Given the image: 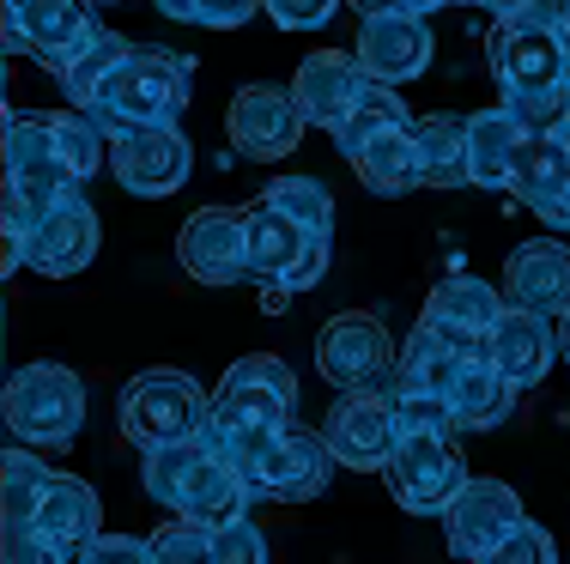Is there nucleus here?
Returning <instances> with one entry per match:
<instances>
[{
  "label": "nucleus",
  "mask_w": 570,
  "mask_h": 564,
  "mask_svg": "<svg viewBox=\"0 0 570 564\" xmlns=\"http://www.w3.org/2000/svg\"><path fill=\"white\" fill-rule=\"evenodd\" d=\"M243 212H249V279L274 291V304L292 291H309L328 274V237L309 231L297 212H285L267 195L249 200Z\"/></svg>",
  "instance_id": "nucleus-4"
},
{
  "label": "nucleus",
  "mask_w": 570,
  "mask_h": 564,
  "mask_svg": "<svg viewBox=\"0 0 570 564\" xmlns=\"http://www.w3.org/2000/svg\"><path fill=\"white\" fill-rule=\"evenodd\" d=\"M292 413H297V376L274 353L237 358V365L219 376V388H213V437H219L225 449L274 437L279 425H292Z\"/></svg>",
  "instance_id": "nucleus-3"
},
{
  "label": "nucleus",
  "mask_w": 570,
  "mask_h": 564,
  "mask_svg": "<svg viewBox=\"0 0 570 564\" xmlns=\"http://www.w3.org/2000/svg\"><path fill=\"white\" fill-rule=\"evenodd\" d=\"M262 12L279 31H322V24L341 12V0H262Z\"/></svg>",
  "instance_id": "nucleus-38"
},
{
  "label": "nucleus",
  "mask_w": 570,
  "mask_h": 564,
  "mask_svg": "<svg viewBox=\"0 0 570 564\" xmlns=\"http://www.w3.org/2000/svg\"><path fill=\"white\" fill-rule=\"evenodd\" d=\"M262 12V0H200V24L213 31H230V24H249Z\"/></svg>",
  "instance_id": "nucleus-40"
},
{
  "label": "nucleus",
  "mask_w": 570,
  "mask_h": 564,
  "mask_svg": "<svg viewBox=\"0 0 570 564\" xmlns=\"http://www.w3.org/2000/svg\"><path fill=\"white\" fill-rule=\"evenodd\" d=\"M450 7H461V0H450Z\"/></svg>",
  "instance_id": "nucleus-49"
},
{
  "label": "nucleus",
  "mask_w": 570,
  "mask_h": 564,
  "mask_svg": "<svg viewBox=\"0 0 570 564\" xmlns=\"http://www.w3.org/2000/svg\"><path fill=\"white\" fill-rule=\"evenodd\" d=\"M564 19H570V0H564Z\"/></svg>",
  "instance_id": "nucleus-48"
},
{
  "label": "nucleus",
  "mask_w": 570,
  "mask_h": 564,
  "mask_svg": "<svg viewBox=\"0 0 570 564\" xmlns=\"http://www.w3.org/2000/svg\"><path fill=\"white\" fill-rule=\"evenodd\" d=\"M419 133V158H425V188H473L468 165V116H425L413 122Z\"/></svg>",
  "instance_id": "nucleus-27"
},
{
  "label": "nucleus",
  "mask_w": 570,
  "mask_h": 564,
  "mask_svg": "<svg viewBox=\"0 0 570 564\" xmlns=\"http://www.w3.org/2000/svg\"><path fill=\"white\" fill-rule=\"evenodd\" d=\"M213 558H219V564L267 558V534L255 528V516H237V522H225V528H213Z\"/></svg>",
  "instance_id": "nucleus-37"
},
{
  "label": "nucleus",
  "mask_w": 570,
  "mask_h": 564,
  "mask_svg": "<svg viewBox=\"0 0 570 564\" xmlns=\"http://www.w3.org/2000/svg\"><path fill=\"white\" fill-rule=\"evenodd\" d=\"M419 12H438V7H450V0H413Z\"/></svg>",
  "instance_id": "nucleus-46"
},
{
  "label": "nucleus",
  "mask_w": 570,
  "mask_h": 564,
  "mask_svg": "<svg viewBox=\"0 0 570 564\" xmlns=\"http://www.w3.org/2000/svg\"><path fill=\"white\" fill-rule=\"evenodd\" d=\"M528 509L515 498V486L504 479H468L455 492V504L443 509V528H450V553L455 558H498V546L510 541V528Z\"/></svg>",
  "instance_id": "nucleus-18"
},
{
  "label": "nucleus",
  "mask_w": 570,
  "mask_h": 564,
  "mask_svg": "<svg viewBox=\"0 0 570 564\" xmlns=\"http://www.w3.org/2000/svg\"><path fill=\"white\" fill-rule=\"evenodd\" d=\"M188 279L200 286H237L249 279V212L243 207H195L176 231Z\"/></svg>",
  "instance_id": "nucleus-16"
},
{
  "label": "nucleus",
  "mask_w": 570,
  "mask_h": 564,
  "mask_svg": "<svg viewBox=\"0 0 570 564\" xmlns=\"http://www.w3.org/2000/svg\"><path fill=\"white\" fill-rule=\"evenodd\" d=\"M352 12H358V19H376V12H419L413 0H346Z\"/></svg>",
  "instance_id": "nucleus-42"
},
{
  "label": "nucleus",
  "mask_w": 570,
  "mask_h": 564,
  "mask_svg": "<svg viewBox=\"0 0 570 564\" xmlns=\"http://www.w3.org/2000/svg\"><path fill=\"white\" fill-rule=\"evenodd\" d=\"M504 310H510V298L492 286V279L450 274V279H438V286H431L419 321H431V328H438L461 358H492V321L504 316Z\"/></svg>",
  "instance_id": "nucleus-15"
},
{
  "label": "nucleus",
  "mask_w": 570,
  "mask_h": 564,
  "mask_svg": "<svg viewBox=\"0 0 570 564\" xmlns=\"http://www.w3.org/2000/svg\"><path fill=\"white\" fill-rule=\"evenodd\" d=\"M389 407H395V432L401 437H425V432H461L450 395H438V388H419V383H389Z\"/></svg>",
  "instance_id": "nucleus-31"
},
{
  "label": "nucleus",
  "mask_w": 570,
  "mask_h": 564,
  "mask_svg": "<svg viewBox=\"0 0 570 564\" xmlns=\"http://www.w3.org/2000/svg\"><path fill=\"white\" fill-rule=\"evenodd\" d=\"M86 558H153V534H98Z\"/></svg>",
  "instance_id": "nucleus-41"
},
{
  "label": "nucleus",
  "mask_w": 570,
  "mask_h": 564,
  "mask_svg": "<svg viewBox=\"0 0 570 564\" xmlns=\"http://www.w3.org/2000/svg\"><path fill=\"white\" fill-rule=\"evenodd\" d=\"M564 67H570V19H564Z\"/></svg>",
  "instance_id": "nucleus-47"
},
{
  "label": "nucleus",
  "mask_w": 570,
  "mask_h": 564,
  "mask_svg": "<svg viewBox=\"0 0 570 564\" xmlns=\"http://www.w3.org/2000/svg\"><path fill=\"white\" fill-rule=\"evenodd\" d=\"M401 122H413V116H406V103H401V86H389V79H371V86L358 91V103L346 110V122L334 128V146H341V152L352 158L358 146H371L383 128H401Z\"/></svg>",
  "instance_id": "nucleus-28"
},
{
  "label": "nucleus",
  "mask_w": 570,
  "mask_h": 564,
  "mask_svg": "<svg viewBox=\"0 0 570 564\" xmlns=\"http://www.w3.org/2000/svg\"><path fill=\"white\" fill-rule=\"evenodd\" d=\"M49 479H56L49 462H37L31 449H7V528H31Z\"/></svg>",
  "instance_id": "nucleus-33"
},
{
  "label": "nucleus",
  "mask_w": 570,
  "mask_h": 564,
  "mask_svg": "<svg viewBox=\"0 0 570 564\" xmlns=\"http://www.w3.org/2000/svg\"><path fill=\"white\" fill-rule=\"evenodd\" d=\"M188 91H195V61L176 56V49L134 43L104 73V86L86 98V110L116 133V128H140V122H176L188 110Z\"/></svg>",
  "instance_id": "nucleus-2"
},
{
  "label": "nucleus",
  "mask_w": 570,
  "mask_h": 564,
  "mask_svg": "<svg viewBox=\"0 0 570 564\" xmlns=\"http://www.w3.org/2000/svg\"><path fill=\"white\" fill-rule=\"evenodd\" d=\"M153 558H213V528L170 509V522L153 534Z\"/></svg>",
  "instance_id": "nucleus-36"
},
{
  "label": "nucleus",
  "mask_w": 570,
  "mask_h": 564,
  "mask_svg": "<svg viewBox=\"0 0 570 564\" xmlns=\"http://www.w3.org/2000/svg\"><path fill=\"white\" fill-rule=\"evenodd\" d=\"M358 61L371 79H389V86H406V79H419L438 56V43H431V24L425 12H376V19L358 24Z\"/></svg>",
  "instance_id": "nucleus-20"
},
{
  "label": "nucleus",
  "mask_w": 570,
  "mask_h": 564,
  "mask_svg": "<svg viewBox=\"0 0 570 564\" xmlns=\"http://www.w3.org/2000/svg\"><path fill=\"white\" fill-rule=\"evenodd\" d=\"M86 7L91 0H7V49H19V56L43 61L49 73H61L98 37Z\"/></svg>",
  "instance_id": "nucleus-17"
},
{
  "label": "nucleus",
  "mask_w": 570,
  "mask_h": 564,
  "mask_svg": "<svg viewBox=\"0 0 570 564\" xmlns=\"http://www.w3.org/2000/svg\"><path fill=\"white\" fill-rule=\"evenodd\" d=\"M316 370L334 388H389L401 376V353L389 340V328L364 310H346L334 321H322L316 334Z\"/></svg>",
  "instance_id": "nucleus-12"
},
{
  "label": "nucleus",
  "mask_w": 570,
  "mask_h": 564,
  "mask_svg": "<svg viewBox=\"0 0 570 564\" xmlns=\"http://www.w3.org/2000/svg\"><path fill=\"white\" fill-rule=\"evenodd\" d=\"M56 152H61V165L73 170V182H86V177H98L104 170V152H110V128L98 122L91 110H61L56 116Z\"/></svg>",
  "instance_id": "nucleus-30"
},
{
  "label": "nucleus",
  "mask_w": 570,
  "mask_h": 564,
  "mask_svg": "<svg viewBox=\"0 0 570 564\" xmlns=\"http://www.w3.org/2000/svg\"><path fill=\"white\" fill-rule=\"evenodd\" d=\"M86 425V383L67 365H24L7 383V432L19 443H73Z\"/></svg>",
  "instance_id": "nucleus-9"
},
{
  "label": "nucleus",
  "mask_w": 570,
  "mask_h": 564,
  "mask_svg": "<svg viewBox=\"0 0 570 564\" xmlns=\"http://www.w3.org/2000/svg\"><path fill=\"white\" fill-rule=\"evenodd\" d=\"M153 7L176 24H200V0H153Z\"/></svg>",
  "instance_id": "nucleus-43"
},
{
  "label": "nucleus",
  "mask_w": 570,
  "mask_h": 564,
  "mask_svg": "<svg viewBox=\"0 0 570 564\" xmlns=\"http://www.w3.org/2000/svg\"><path fill=\"white\" fill-rule=\"evenodd\" d=\"M559 358H564V340H559V328H552V316L510 304V310L492 321V365L504 370L515 388L547 383V370L559 365Z\"/></svg>",
  "instance_id": "nucleus-22"
},
{
  "label": "nucleus",
  "mask_w": 570,
  "mask_h": 564,
  "mask_svg": "<svg viewBox=\"0 0 570 564\" xmlns=\"http://www.w3.org/2000/svg\"><path fill=\"white\" fill-rule=\"evenodd\" d=\"M213 432V425H207ZM225 449V443H219ZM230 462L243 467V479L255 486V498H274V504H304V498H322L328 492V474L341 462H334L328 437L322 432H304V425H279L274 437L262 443H243V449H225Z\"/></svg>",
  "instance_id": "nucleus-5"
},
{
  "label": "nucleus",
  "mask_w": 570,
  "mask_h": 564,
  "mask_svg": "<svg viewBox=\"0 0 570 564\" xmlns=\"http://www.w3.org/2000/svg\"><path fill=\"white\" fill-rule=\"evenodd\" d=\"M515 152H522V128L515 116L498 103V110L468 116V165H473V188H510L515 177Z\"/></svg>",
  "instance_id": "nucleus-26"
},
{
  "label": "nucleus",
  "mask_w": 570,
  "mask_h": 564,
  "mask_svg": "<svg viewBox=\"0 0 570 564\" xmlns=\"http://www.w3.org/2000/svg\"><path fill=\"white\" fill-rule=\"evenodd\" d=\"M498 558H504V564H547V558H559V546H552V534L540 528L534 516H522L510 528V541L498 546Z\"/></svg>",
  "instance_id": "nucleus-39"
},
{
  "label": "nucleus",
  "mask_w": 570,
  "mask_h": 564,
  "mask_svg": "<svg viewBox=\"0 0 570 564\" xmlns=\"http://www.w3.org/2000/svg\"><path fill=\"white\" fill-rule=\"evenodd\" d=\"M504 298L540 316H564L570 310V249L559 237H528L510 249L504 261Z\"/></svg>",
  "instance_id": "nucleus-23"
},
{
  "label": "nucleus",
  "mask_w": 570,
  "mask_h": 564,
  "mask_svg": "<svg viewBox=\"0 0 570 564\" xmlns=\"http://www.w3.org/2000/svg\"><path fill=\"white\" fill-rule=\"evenodd\" d=\"M371 86V73H364L358 49H316V56H304V67L292 73V98L297 110H304L309 128H341L346 110L358 103V91Z\"/></svg>",
  "instance_id": "nucleus-21"
},
{
  "label": "nucleus",
  "mask_w": 570,
  "mask_h": 564,
  "mask_svg": "<svg viewBox=\"0 0 570 564\" xmlns=\"http://www.w3.org/2000/svg\"><path fill=\"white\" fill-rule=\"evenodd\" d=\"M383 479H389V492H395L401 509H413V516H443L473 474H468V455L455 449L450 432H425V437H395V455H389Z\"/></svg>",
  "instance_id": "nucleus-10"
},
{
  "label": "nucleus",
  "mask_w": 570,
  "mask_h": 564,
  "mask_svg": "<svg viewBox=\"0 0 570 564\" xmlns=\"http://www.w3.org/2000/svg\"><path fill=\"white\" fill-rule=\"evenodd\" d=\"M140 486H146V498H158L165 509H183V516L207 522V528H225V522L255 509V486L219 449L213 432L140 449Z\"/></svg>",
  "instance_id": "nucleus-1"
},
{
  "label": "nucleus",
  "mask_w": 570,
  "mask_h": 564,
  "mask_svg": "<svg viewBox=\"0 0 570 564\" xmlns=\"http://www.w3.org/2000/svg\"><path fill=\"white\" fill-rule=\"evenodd\" d=\"M304 110H297L292 86H243L237 98H230L225 110V133L230 146H237L243 158H255V165H279V158L297 152V140H304Z\"/></svg>",
  "instance_id": "nucleus-14"
},
{
  "label": "nucleus",
  "mask_w": 570,
  "mask_h": 564,
  "mask_svg": "<svg viewBox=\"0 0 570 564\" xmlns=\"http://www.w3.org/2000/svg\"><path fill=\"white\" fill-rule=\"evenodd\" d=\"M504 110L515 116V128H522V133H552L559 122H570V79H559V86L504 91Z\"/></svg>",
  "instance_id": "nucleus-35"
},
{
  "label": "nucleus",
  "mask_w": 570,
  "mask_h": 564,
  "mask_svg": "<svg viewBox=\"0 0 570 564\" xmlns=\"http://www.w3.org/2000/svg\"><path fill=\"white\" fill-rule=\"evenodd\" d=\"M473 7H485L492 19H515V12H528L534 0H473Z\"/></svg>",
  "instance_id": "nucleus-44"
},
{
  "label": "nucleus",
  "mask_w": 570,
  "mask_h": 564,
  "mask_svg": "<svg viewBox=\"0 0 570 564\" xmlns=\"http://www.w3.org/2000/svg\"><path fill=\"white\" fill-rule=\"evenodd\" d=\"M116 425L134 449H158V443L200 437L213 425V395L183 370H146L121 388Z\"/></svg>",
  "instance_id": "nucleus-6"
},
{
  "label": "nucleus",
  "mask_w": 570,
  "mask_h": 564,
  "mask_svg": "<svg viewBox=\"0 0 570 564\" xmlns=\"http://www.w3.org/2000/svg\"><path fill=\"white\" fill-rule=\"evenodd\" d=\"M515 395H522V388H515L492 358H468L455 376V388H450V407H455L461 432H498L515 413Z\"/></svg>",
  "instance_id": "nucleus-25"
},
{
  "label": "nucleus",
  "mask_w": 570,
  "mask_h": 564,
  "mask_svg": "<svg viewBox=\"0 0 570 564\" xmlns=\"http://www.w3.org/2000/svg\"><path fill=\"white\" fill-rule=\"evenodd\" d=\"M128 49H134V43H128L121 31H98V37H91V43L79 49V56L56 73V79H61V91H67V103H79V110H86V98L104 86V73H110V67L128 56Z\"/></svg>",
  "instance_id": "nucleus-32"
},
{
  "label": "nucleus",
  "mask_w": 570,
  "mask_h": 564,
  "mask_svg": "<svg viewBox=\"0 0 570 564\" xmlns=\"http://www.w3.org/2000/svg\"><path fill=\"white\" fill-rule=\"evenodd\" d=\"M559 340H564V365H570V310L559 316Z\"/></svg>",
  "instance_id": "nucleus-45"
},
{
  "label": "nucleus",
  "mask_w": 570,
  "mask_h": 564,
  "mask_svg": "<svg viewBox=\"0 0 570 564\" xmlns=\"http://www.w3.org/2000/svg\"><path fill=\"white\" fill-rule=\"evenodd\" d=\"M110 170L128 195L140 200H165L188 182L195 170V146L176 122H140V128H116L110 133Z\"/></svg>",
  "instance_id": "nucleus-11"
},
{
  "label": "nucleus",
  "mask_w": 570,
  "mask_h": 564,
  "mask_svg": "<svg viewBox=\"0 0 570 564\" xmlns=\"http://www.w3.org/2000/svg\"><path fill=\"white\" fill-rule=\"evenodd\" d=\"M485 56H492V79L504 91L570 79V67H564V0H534V7L515 12V19H498Z\"/></svg>",
  "instance_id": "nucleus-7"
},
{
  "label": "nucleus",
  "mask_w": 570,
  "mask_h": 564,
  "mask_svg": "<svg viewBox=\"0 0 570 564\" xmlns=\"http://www.w3.org/2000/svg\"><path fill=\"white\" fill-rule=\"evenodd\" d=\"M104 534V504L79 474H56L37 504L31 528H7V558H86Z\"/></svg>",
  "instance_id": "nucleus-8"
},
{
  "label": "nucleus",
  "mask_w": 570,
  "mask_h": 564,
  "mask_svg": "<svg viewBox=\"0 0 570 564\" xmlns=\"http://www.w3.org/2000/svg\"><path fill=\"white\" fill-rule=\"evenodd\" d=\"M267 200H279L285 212H297V219L309 225V231H322V237H334V195H328V182H316V177H274L262 188Z\"/></svg>",
  "instance_id": "nucleus-34"
},
{
  "label": "nucleus",
  "mask_w": 570,
  "mask_h": 564,
  "mask_svg": "<svg viewBox=\"0 0 570 564\" xmlns=\"http://www.w3.org/2000/svg\"><path fill=\"white\" fill-rule=\"evenodd\" d=\"M461 365H468V358H461L455 346L431 328V321H419V328L406 334V346H401V383L438 388V395H450V388H455Z\"/></svg>",
  "instance_id": "nucleus-29"
},
{
  "label": "nucleus",
  "mask_w": 570,
  "mask_h": 564,
  "mask_svg": "<svg viewBox=\"0 0 570 564\" xmlns=\"http://www.w3.org/2000/svg\"><path fill=\"white\" fill-rule=\"evenodd\" d=\"M352 170H358V182L383 200H401V195H413V188H425V158H419L413 122L383 128L371 146H358V152H352Z\"/></svg>",
  "instance_id": "nucleus-24"
},
{
  "label": "nucleus",
  "mask_w": 570,
  "mask_h": 564,
  "mask_svg": "<svg viewBox=\"0 0 570 564\" xmlns=\"http://www.w3.org/2000/svg\"><path fill=\"white\" fill-rule=\"evenodd\" d=\"M334 462L352 474H383L389 455H395V407H389V388H341V400L322 419Z\"/></svg>",
  "instance_id": "nucleus-13"
},
{
  "label": "nucleus",
  "mask_w": 570,
  "mask_h": 564,
  "mask_svg": "<svg viewBox=\"0 0 570 564\" xmlns=\"http://www.w3.org/2000/svg\"><path fill=\"white\" fill-rule=\"evenodd\" d=\"M91 255H98V212H91V200L79 188H67L56 207L37 219L24 267H37L49 279H73L79 267H91Z\"/></svg>",
  "instance_id": "nucleus-19"
}]
</instances>
